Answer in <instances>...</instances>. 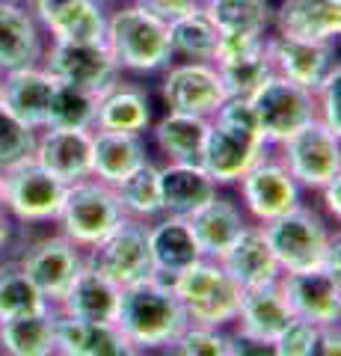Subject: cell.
Here are the masks:
<instances>
[{"label":"cell","instance_id":"obj_1","mask_svg":"<svg viewBox=\"0 0 341 356\" xmlns=\"http://www.w3.org/2000/svg\"><path fill=\"white\" fill-rule=\"evenodd\" d=\"M282 273H303V270H333L341 273V241L321 208L297 205L288 214L261 226Z\"/></svg>","mask_w":341,"mask_h":356},{"label":"cell","instance_id":"obj_2","mask_svg":"<svg viewBox=\"0 0 341 356\" xmlns=\"http://www.w3.org/2000/svg\"><path fill=\"white\" fill-rule=\"evenodd\" d=\"M113 324L125 336V341L158 356L167 344L181 336L190 321H187L172 285L163 280H151L134 288H122Z\"/></svg>","mask_w":341,"mask_h":356},{"label":"cell","instance_id":"obj_3","mask_svg":"<svg viewBox=\"0 0 341 356\" xmlns=\"http://www.w3.org/2000/svg\"><path fill=\"white\" fill-rule=\"evenodd\" d=\"M104 44L128 77H155L172 63L167 24L137 3H116L107 13Z\"/></svg>","mask_w":341,"mask_h":356},{"label":"cell","instance_id":"obj_4","mask_svg":"<svg viewBox=\"0 0 341 356\" xmlns=\"http://www.w3.org/2000/svg\"><path fill=\"white\" fill-rule=\"evenodd\" d=\"M169 285L190 324L214 327V330H228L235 324L244 291H240L238 282L226 273V267L219 261L199 259L190 270L175 276Z\"/></svg>","mask_w":341,"mask_h":356},{"label":"cell","instance_id":"obj_5","mask_svg":"<svg viewBox=\"0 0 341 356\" xmlns=\"http://www.w3.org/2000/svg\"><path fill=\"white\" fill-rule=\"evenodd\" d=\"M128 217L119 208L116 191L98 178H83L65 187L63 208L57 214V232L65 235L81 250H92L110 232L119 229Z\"/></svg>","mask_w":341,"mask_h":356},{"label":"cell","instance_id":"obj_6","mask_svg":"<svg viewBox=\"0 0 341 356\" xmlns=\"http://www.w3.org/2000/svg\"><path fill=\"white\" fill-rule=\"evenodd\" d=\"M86 264L107 276L116 288H134L158 280L149 250V222L125 220L101 243L86 250Z\"/></svg>","mask_w":341,"mask_h":356},{"label":"cell","instance_id":"obj_7","mask_svg":"<svg viewBox=\"0 0 341 356\" xmlns=\"http://www.w3.org/2000/svg\"><path fill=\"white\" fill-rule=\"evenodd\" d=\"M65 187L30 158L3 172V211L18 226H53Z\"/></svg>","mask_w":341,"mask_h":356},{"label":"cell","instance_id":"obj_8","mask_svg":"<svg viewBox=\"0 0 341 356\" xmlns=\"http://www.w3.org/2000/svg\"><path fill=\"white\" fill-rule=\"evenodd\" d=\"M273 152L306 193H317L326 181L341 175V137L317 119Z\"/></svg>","mask_w":341,"mask_h":356},{"label":"cell","instance_id":"obj_9","mask_svg":"<svg viewBox=\"0 0 341 356\" xmlns=\"http://www.w3.org/2000/svg\"><path fill=\"white\" fill-rule=\"evenodd\" d=\"M158 98L172 113L211 119L217 107L226 102V92L214 63L172 60L158 74Z\"/></svg>","mask_w":341,"mask_h":356},{"label":"cell","instance_id":"obj_10","mask_svg":"<svg viewBox=\"0 0 341 356\" xmlns=\"http://www.w3.org/2000/svg\"><path fill=\"white\" fill-rule=\"evenodd\" d=\"M249 102H252V110H256L261 140L270 149L282 146L288 137H294L297 131H303L309 122L317 119L315 95L279 74H270Z\"/></svg>","mask_w":341,"mask_h":356},{"label":"cell","instance_id":"obj_11","mask_svg":"<svg viewBox=\"0 0 341 356\" xmlns=\"http://www.w3.org/2000/svg\"><path fill=\"white\" fill-rule=\"evenodd\" d=\"M235 191L244 214L256 226H264V222L288 214L297 205H303V196H306V191L294 181V175L276 158V152H270L267 158L252 166L235 184Z\"/></svg>","mask_w":341,"mask_h":356},{"label":"cell","instance_id":"obj_12","mask_svg":"<svg viewBox=\"0 0 341 356\" xmlns=\"http://www.w3.org/2000/svg\"><path fill=\"white\" fill-rule=\"evenodd\" d=\"M15 261L30 276V282L42 291V297L51 306H57L74 282V276L81 273V267L86 264V250H81L78 243H72L60 232H51V235L24 243Z\"/></svg>","mask_w":341,"mask_h":356},{"label":"cell","instance_id":"obj_13","mask_svg":"<svg viewBox=\"0 0 341 356\" xmlns=\"http://www.w3.org/2000/svg\"><path fill=\"white\" fill-rule=\"evenodd\" d=\"M42 69H45L53 81L72 83V86L86 89V92H92V95H101L104 89L122 74L116 60L110 57L104 42L48 39L45 57H42Z\"/></svg>","mask_w":341,"mask_h":356},{"label":"cell","instance_id":"obj_14","mask_svg":"<svg viewBox=\"0 0 341 356\" xmlns=\"http://www.w3.org/2000/svg\"><path fill=\"white\" fill-rule=\"evenodd\" d=\"M273 149L264 143L258 134H247V131H235L226 128L219 122H208V137H205V149H202V161L199 166L214 178V184L223 187H235L258 161H264Z\"/></svg>","mask_w":341,"mask_h":356},{"label":"cell","instance_id":"obj_15","mask_svg":"<svg viewBox=\"0 0 341 356\" xmlns=\"http://www.w3.org/2000/svg\"><path fill=\"white\" fill-rule=\"evenodd\" d=\"M264 44H267V60L273 74L309 89V92H315L326 81V74L335 65H341L333 42H303L279 36V33H267Z\"/></svg>","mask_w":341,"mask_h":356},{"label":"cell","instance_id":"obj_16","mask_svg":"<svg viewBox=\"0 0 341 356\" xmlns=\"http://www.w3.org/2000/svg\"><path fill=\"white\" fill-rule=\"evenodd\" d=\"M279 288L291 306V315L315 327L341 324V273L333 270H303L282 273Z\"/></svg>","mask_w":341,"mask_h":356},{"label":"cell","instance_id":"obj_17","mask_svg":"<svg viewBox=\"0 0 341 356\" xmlns=\"http://www.w3.org/2000/svg\"><path fill=\"white\" fill-rule=\"evenodd\" d=\"M151 122H155V104H151L149 86L140 77L119 74L95 98L92 131H119V134H142L146 137Z\"/></svg>","mask_w":341,"mask_h":356},{"label":"cell","instance_id":"obj_18","mask_svg":"<svg viewBox=\"0 0 341 356\" xmlns=\"http://www.w3.org/2000/svg\"><path fill=\"white\" fill-rule=\"evenodd\" d=\"M48 39L104 42L110 3L104 0H27Z\"/></svg>","mask_w":341,"mask_h":356},{"label":"cell","instance_id":"obj_19","mask_svg":"<svg viewBox=\"0 0 341 356\" xmlns=\"http://www.w3.org/2000/svg\"><path fill=\"white\" fill-rule=\"evenodd\" d=\"M33 161L63 184L92 178V131L42 128L36 131Z\"/></svg>","mask_w":341,"mask_h":356},{"label":"cell","instance_id":"obj_20","mask_svg":"<svg viewBox=\"0 0 341 356\" xmlns=\"http://www.w3.org/2000/svg\"><path fill=\"white\" fill-rule=\"evenodd\" d=\"M187 226L193 232V241L199 247L202 259L219 261L226 255V250L244 235V229L249 226V217L244 214V208L235 196H228L223 191H217L202 208H196L190 217H184Z\"/></svg>","mask_w":341,"mask_h":356},{"label":"cell","instance_id":"obj_21","mask_svg":"<svg viewBox=\"0 0 341 356\" xmlns=\"http://www.w3.org/2000/svg\"><path fill=\"white\" fill-rule=\"evenodd\" d=\"M48 36L27 3H3L0 0V74L42 65Z\"/></svg>","mask_w":341,"mask_h":356},{"label":"cell","instance_id":"obj_22","mask_svg":"<svg viewBox=\"0 0 341 356\" xmlns=\"http://www.w3.org/2000/svg\"><path fill=\"white\" fill-rule=\"evenodd\" d=\"M270 33L335 44L341 33V0H276Z\"/></svg>","mask_w":341,"mask_h":356},{"label":"cell","instance_id":"obj_23","mask_svg":"<svg viewBox=\"0 0 341 356\" xmlns=\"http://www.w3.org/2000/svg\"><path fill=\"white\" fill-rule=\"evenodd\" d=\"M219 264H223L226 273L238 282L240 291L276 285L279 276H282V267L276 261V255H273L261 226H256V222H249V226L244 229V235L226 250Z\"/></svg>","mask_w":341,"mask_h":356},{"label":"cell","instance_id":"obj_24","mask_svg":"<svg viewBox=\"0 0 341 356\" xmlns=\"http://www.w3.org/2000/svg\"><path fill=\"white\" fill-rule=\"evenodd\" d=\"M53 86H57V81L42 65H27V69L6 72L3 83H0V104L13 116H18L24 125L42 131L48 122Z\"/></svg>","mask_w":341,"mask_h":356},{"label":"cell","instance_id":"obj_25","mask_svg":"<svg viewBox=\"0 0 341 356\" xmlns=\"http://www.w3.org/2000/svg\"><path fill=\"white\" fill-rule=\"evenodd\" d=\"M119 294H122V288H116L95 267L83 264L81 273L74 276V282L69 285V291L63 294V300L53 309L74 321H86V324H113Z\"/></svg>","mask_w":341,"mask_h":356},{"label":"cell","instance_id":"obj_26","mask_svg":"<svg viewBox=\"0 0 341 356\" xmlns=\"http://www.w3.org/2000/svg\"><path fill=\"white\" fill-rule=\"evenodd\" d=\"M149 250H151L158 280H163V282H172L175 276L190 270V267L202 259L187 220L169 217V214L149 222Z\"/></svg>","mask_w":341,"mask_h":356},{"label":"cell","instance_id":"obj_27","mask_svg":"<svg viewBox=\"0 0 341 356\" xmlns=\"http://www.w3.org/2000/svg\"><path fill=\"white\" fill-rule=\"evenodd\" d=\"M146 161H151V149L142 134L92 131V178L98 181L116 187Z\"/></svg>","mask_w":341,"mask_h":356},{"label":"cell","instance_id":"obj_28","mask_svg":"<svg viewBox=\"0 0 341 356\" xmlns=\"http://www.w3.org/2000/svg\"><path fill=\"white\" fill-rule=\"evenodd\" d=\"M208 122L211 119L167 110L163 116L151 122L146 140H149V146H155L163 163H199L205 137H208Z\"/></svg>","mask_w":341,"mask_h":356},{"label":"cell","instance_id":"obj_29","mask_svg":"<svg viewBox=\"0 0 341 356\" xmlns=\"http://www.w3.org/2000/svg\"><path fill=\"white\" fill-rule=\"evenodd\" d=\"M158 184L163 214L169 217H190L219 191L199 163H158Z\"/></svg>","mask_w":341,"mask_h":356},{"label":"cell","instance_id":"obj_30","mask_svg":"<svg viewBox=\"0 0 341 356\" xmlns=\"http://www.w3.org/2000/svg\"><path fill=\"white\" fill-rule=\"evenodd\" d=\"M291 321H294L291 306L276 282V285H264V288H249V291L240 294L238 318L232 327L249 332V336L273 341Z\"/></svg>","mask_w":341,"mask_h":356},{"label":"cell","instance_id":"obj_31","mask_svg":"<svg viewBox=\"0 0 341 356\" xmlns=\"http://www.w3.org/2000/svg\"><path fill=\"white\" fill-rule=\"evenodd\" d=\"M125 344L116 324H86L57 312L53 324V356H113Z\"/></svg>","mask_w":341,"mask_h":356},{"label":"cell","instance_id":"obj_32","mask_svg":"<svg viewBox=\"0 0 341 356\" xmlns=\"http://www.w3.org/2000/svg\"><path fill=\"white\" fill-rule=\"evenodd\" d=\"M53 306L0 321V356H53Z\"/></svg>","mask_w":341,"mask_h":356},{"label":"cell","instance_id":"obj_33","mask_svg":"<svg viewBox=\"0 0 341 356\" xmlns=\"http://www.w3.org/2000/svg\"><path fill=\"white\" fill-rule=\"evenodd\" d=\"M116 199L119 208L128 220H140V222H155L163 217V202H160V184H158V163L146 161L134 170L128 178H122L116 187Z\"/></svg>","mask_w":341,"mask_h":356},{"label":"cell","instance_id":"obj_34","mask_svg":"<svg viewBox=\"0 0 341 356\" xmlns=\"http://www.w3.org/2000/svg\"><path fill=\"white\" fill-rule=\"evenodd\" d=\"M167 33H169L172 60H196V63H211L214 60L219 30L214 27V21L205 15L202 6L196 9V13L167 24Z\"/></svg>","mask_w":341,"mask_h":356},{"label":"cell","instance_id":"obj_35","mask_svg":"<svg viewBox=\"0 0 341 356\" xmlns=\"http://www.w3.org/2000/svg\"><path fill=\"white\" fill-rule=\"evenodd\" d=\"M202 9L217 30L267 36L273 27V0H205Z\"/></svg>","mask_w":341,"mask_h":356},{"label":"cell","instance_id":"obj_36","mask_svg":"<svg viewBox=\"0 0 341 356\" xmlns=\"http://www.w3.org/2000/svg\"><path fill=\"white\" fill-rule=\"evenodd\" d=\"M42 309H51V303L30 282V276L21 270L18 261L15 259L0 261V321L30 315V312H42Z\"/></svg>","mask_w":341,"mask_h":356},{"label":"cell","instance_id":"obj_37","mask_svg":"<svg viewBox=\"0 0 341 356\" xmlns=\"http://www.w3.org/2000/svg\"><path fill=\"white\" fill-rule=\"evenodd\" d=\"M95 98L86 89H78L72 83H60L53 86V98H51V110H48V122L45 128H72V131H92L95 125Z\"/></svg>","mask_w":341,"mask_h":356},{"label":"cell","instance_id":"obj_38","mask_svg":"<svg viewBox=\"0 0 341 356\" xmlns=\"http://www.w3.org/2000/svg\"><path fill=\"white\" fill-rule=\"evenodd\" d=\"M217 72H219V81H223L226 98H252L264 86V81L273 74L270 60H267V44L258 54H252V57L217 65Z\"/></svg>","mask_w":341,"mask_h":356},{"label":"cell","instance_id":"obj_39","mask_svg":"<svg viewBox=\"0 0 341 356\" xmlns=\"http://www.w3.org/2000/svg\"><path fill=\"white\" fill-rule=\"evenodd\" d=\"M33 149H36V128L24 125L0 104V172L30 161Z\"/></svg>","mask_w":341,"mask_h":356},{"label":"cell","instance_id":"obj_40","mask_svg":"<svg viewBox=\"0 0 341 356\" xmlns=\"http://www.w3.org/2000/svg\"><path fill=\"white\" fill-rule=\"evenodd\" d=\"M158 356H228L226 330L187 324L184 332L172 344H167Z\"/></svg>","mask_w":341,"mask_h":356},{"label":"cell","instance_id":"obj_41","mask_svg":"<svg viewBox=\"0 0 341 356\" xmlns=\"http://www.w3.org/2000/svg\"><path fill=\"white\" fill-rule=\"evenodd\" d=\"M315 116L321 125L341 137V65L326 74V81L315 89Z\"/></svg>","mask_w":341,"mask_h":356},{"label":"cell","instance_id":"obj_42","mask_svg":"<svg viewBox=\"0 0 341 356\" xmlns=\"http://www.w3.org/2000/svg\"><path fill=\"white\" fill-rule=\"evenodd\" d=\"M264 39L267 36H258V33H235V30H219L217 36V48H214V65H223V63H235V60H244L252 57L264 48Z\"/></svg>","mask_w":341,"mask_h":356},{"label":"cell","instance_id":"obj_43","mask_svg":"<svg viewBox=\"0 0 341 356\" xmlns=\"http://www.w3.org/2000/svg\"><path fill=\"white\" fill-rule=\"evenodd\" d=\"M317 336V327L309 324V321L294 318L288 327H285L276 339H273V348H276V356H309L312 344Z\"/></svg>","mask_w":341,"mask_h":356},{"label":"cell","instance_id":"obj_44","mask_svg":"<svg viewBox=\"0 0 341 356\" xmlns=\"http://www.w3.org/2000/svg\"><path fill=\"white\" fill-rule=\"evenodd\" d=\"M226 350L228 356H276V348H273L270 339L249 336V332L238 327L226 330Z\"/></svg>","mask_w":341,"mask_h":356},{"label":"cell","instance_id":"obj_45","mask_svg":"<svg viewBox=\"0 0 341 356\" xmlns=\"http://www.w3.org/2000/svg\"><path fill=\"white\" fill-rule=\"evenodd\" d=\"M134 3L146 9L149 15H155L158 21H163V24H172V21H178L199 9L196 0H134Z\"/></svg>","mask_w":341,"mask_h":356},{"label":"cell","instance_id":"obj_46","mask_svg":"<svg viewBox=\"0 0 341 356\" xmlns=\"http://www.w3.org/2000/svg\"><path fill=\"white\" fill-rule=\"evenodd\" d=\"M309 356H341V324L317 327V336Z\"/></svg>","mask_w":341,"mask_h":356},{"label":"cell","instance_id":"obj_47","mask_svg":"<svg viewBox=\"0 0 341 356\" xmlns=\"http://www.w3.org/2000/svg\"><path fill=\"white\" fill-rule=\"evenodd\" d=\"M317 193H321V214L329 220V222H338L341 220V175H335L333 178V181H326L324 187H321V191H317Z\"/></svg>","mask_w":341,"mask_h":356},{"label":"cell","instance_id":"obj_48","mask_svg":"<svg viewBox=\"0 0 341 356\" xmlns=\"http://www.w3.org/2000/svg\"><path fill=\"white\" fill-rule=\"evenodd\" d=\"M18 222L6 214V211H0V259L6 255V250H13L15 243V235H18Z\"/></svg>","mask_w":341,"mask_h":356},{"label":"cell","instance_id":"obj_49","mask_svg":"<svg viewBox=\"0 0 341 356\" xmlns=\"http://www.w3.org/2000/svg\"><path fill=\"white\" fill-rule=\"evenodd\" d=\"M113 356H151V353H146V350H140V348H134V344L131 341H125L122 348H119Z\"/></svg>","mask_w":341,"mask_h":356},{"label":"cell","instance_id":"obj_50","mask_svg":"<svg viewBox=\"0 0 341 356\" xmlns=\"http://www.w3.org/2000/svg\"><path fill=\"white\" fill-rule=\"evenodd\" d=\"M0 211H3V172H0Z\"/></svg>","mask_w":341,"mask_h":356},{"label":"cell","instance_id":"obj_51","mask_svg":"<svg viewBox=\"0 0 341 356\" xmlns=\"http://www.w3.org/2000/svg\"><path fill=\"white\" fill-rule=\"evenodd\" d=\"M104 3H134V0H104Z\"/></svg>","mask_w":341,"mask_h":356},{"label":"cell","instance_id":"obj_52","mask_svg":"<svg viewBox=\"0 0 341 356\" xmlns=\"http://www.w3.org/2000/svg\"><path fill=\"white\" fill-rule=\"evenodd\" d=\"M3 3H27V0H3Z\"/></svg>","mask_w":341,"mask_h":356},{"label":"cell","instance_id":"obj_53","mask_svg":"<svg viewBox=\"0 0 341 356\" xmlns=\"http://www.w3.org/2000/svg\"><path fill=\"white\" fill-rule=\"evenodd\" d=\"M196 3H199V6H202V3H205V0H196Z\"/></svg>","mask_w":341,"mask_h":356},{"label":"cell","instance_id":"obj_54","mask_svg":"<svg viewBox=\"0 0 341 356\" xmlns=\"http://www.w3.org/2000/svg\"><path fill=\"white\" fill-rule=\"evenodd\" d=\"M0 83H3V74H0Z\"/></svg>","mask_w":341,"mask_h":356}]
</instances>
